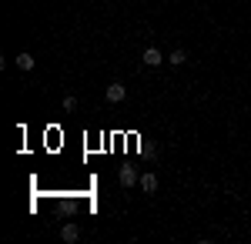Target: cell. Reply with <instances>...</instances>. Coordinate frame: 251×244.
<instances>
[{"instance_id": "obj_1", "label": "cell", "mask_w": 251, "mask_h": 244, "mask_svg": "<svg viewBox=\"0 0 251 244\" xmlns=\"http://www.w3.org/2000/svg\"><path fill=\"white\" fill-rule=\"evenodd\" d=\"M104 97H107L111 104H121V100L127 97V91H124V84H121V80H114V84H107V91H104Z\"/></svg>"}, {"instance_id": "obj_3", "label": "cell", "mask_w": 251, "mask_h": 244, "mask_svg": "<svg viewBox=\"0 0 251 244\" xmlns=\"http://www.w3.org/2000/svg\"><path fill=\"white\" fill-rule=\"evenodd\" d=\"M137 184L148 191V194H154V191H157V174H141V181H137Z\"/></svg>"}, {"instance_id": "obj_7", "label": "cell", "mask_w": 251, "mask_h": 244, "mask_svg": "<svg viewBox=\"0 0 251 244\" xmlns=\"http://www.w3.org/2000/svg\"><path fill=\"white\" fill-rule=\"evenodd\" d=\"M74 204H77L74 197H60L57 201V214H74Z\"/></svg>"}, {"instance_id": "obj_6", "label": "cell", "mask_w": 251, "mask_h": 244, "mask_svg": "<svg viewBox=\"0 0 251 244\" xmlns=\"http://www.w3.org/2000/svg\"><path fill=\"white\" fill-rule=\"evenodd\" d=\"M17 67L20 71H34V54H27V50L17 54Z\"/></svg>"}, {"instance_id": "obj_5", "label": "cell", "mask_w": 251, "mask_h": 244, "mask_svg": "<svg viewBox=\"0 0 251 244\" xmlns=\"http://www.w3.org/2000/svg\"><path fill=\"white\" fill-rule=\"evenodd\" d=\"M60 238H64V241H67V244H74V241H77V238H80V231H77V227H74V224H64V227H60Z\"/></svg>"}, {"instance_id": "obj_9", "label": "cell", "mask_w": 251, "mask_h": 244, "mask_svg": "<svg viewBox=\"0 0 251 244\" xmlns=\"http://www.w3.org/2000/svg\"><path fill=\"white\" fill-rule=\"evenodd\" d=\"M77 107V97H64V111H74Z\"/></svg>"}, {"instance_id": "obj_8", "label": "cell", "mask_w": 251, "mask_h": 244, "mask_svg": "<svg viewBox=\"0 0 251 244\" xmlns=\"http://www.w3.org/2000/svg\"><path fill=\"white\" fill-rule=\"evenodd\" d=\"M184 60H188V54H184V50H181V47H177V50H174V54H171V64H174V67H181V64H184Z\"/></svg>"}, {"instance_id": "obj_4", "label": "cell", "mask_w": 251, "mask_h": 244, "mask_svg": "<svg viewBox=\"0 0 251 244\" xmlns=\"http://www.w3.org/2000/svg\"><path fill=\"white\" fill-rule=\"evenodd\" d=\"M161 60H164V57H161L157 47H148V50H144V64H148V67H157Z\"/></svg>"}, {"instance_id": "obj_2", "label": "cell", "mask_w": 251, "mask_h": 244, "mask_svg": "<svg viewBox=\"0 0 251 244\" xmlns=\"http://www.w3.org/2000/svg\"><path fill=\"white\" fill-rule=\"evenodd\" d=\"M117 181H121V188H134L137 181H141V174H137L134 168H121V174H117Z\"/></svg>"}]
</instances>
